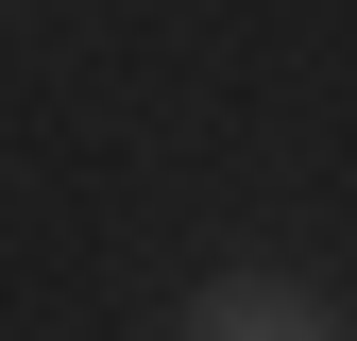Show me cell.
Returning a JSON list of instances; mask_svg holds the SVG:
<instances>
[{
  "label": "cell",
  "instance_id": "6da1fadb",
  "mask_svg": "<svg viewBox=\"0 0 357 341\" xmlns=\"http://www.w3.org/2000/svg\"><path fill=\"white\" fill-rule=\"evenodd\" d=\"M188 341H324V324H306V307H289L273 273H221L204 307H188Z\"/></svg>",
  "mask_w": 357,
  "mask_h": 341
}]
</instances>
